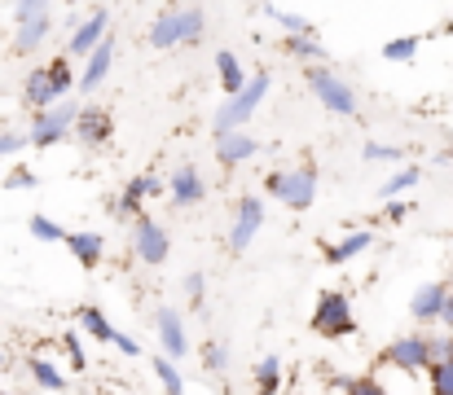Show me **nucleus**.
Returning <instances> with one entry per match:
<instances>
[{"instance_id": "2", "label": "nucleus", "mask_w": 453, "mask_h": 395, "mask_svg": "<svg viewBox=\"0 0 453 395\" xmlns=\"http://www.w3.org/2000/svg\"><path fill=\"white\" fill-rule=\"evenodd\" d=\"M317 185H321V171H317L312 158H303L296 167H278V171L265 176V194L278 198V202H282L287 211H296V216H303V211L317 202Z\"/></svg>"}, {"instance_id": "31", "label": "nucleus", "mask_w": 453, "mask_h": 395, "mask_svg": "<svg viewBox=\"0 0 453 395\" xmlns=\"http://www.w3.org/2000/svg\"><path fill=\"white\" fill-rule=\"evenodd\" d=\"M418 49H423V35H392L379 53H383L388 62H414V57H418Z\"/></svg>"}, {"instance_id": "19", "label": "nucleus", "mask_w": 453, "mask_h": 395, "mask_svg": "<svg viewBox=\"0 0 453 395\" xmlns=\"http://www.w3.org/2000/svg\"><path fill=\"white\" fill-rule=\"evenodd\" d=\"M62 247L71 251V260L80 263L84 272H97L102 260H106V233H97V229H80V233L71 229Z\"/></svg>"}, {"instance_id": "36", "label": "nucleus", "mask_w": 453, "mask_h": 395, "mask_svg": "<svg viewBox=\"0 0 453 395\" xmlns=\"http://www.w3.org/2000/svg\"><path fill=\"white\" fill-rule=\"evenodd\" d=\"M427 391L453 395V361H436V365L427 369Z\"/></svg>"}, {"instance_id": "25", "label": "nucleus", "mask_w": 453, "mask_h": 395, "mask_svg": "<svg viewBox=\"0 0 453 395\" xmlns=\"http://www.w3.org/2000/svg\"><path fill=\"white\" fill-rule=\"evenodd\" d=\"M282 53L287 57H296L303 71L308 66H326V44H321V35H282Z\"/></svg>"}, {"instance_id": "20", "label": "nucleus", "mask_w": 453, "mask_h": 395, "mask_svg": "<svg viewBox=\"0 0 453 395\" xmlns=\"http://www.w3.org/2000/svg\"><path fill=\"white\" fill-rule=\"evenodd\" d=\"M211 141H216V163L225 171H234V167H242L260 154V141L251 132H225V136H211Z\"/></svg>"}, {"instance_id": "14", "label": "nucleus", "mask_w": 453, "mask_h": 395, "mask_svg": "<svg viewBox=\"0 0 453 395\" xmlns=\"http://www.w3.org/2000/svg\"><path fill=\"white\" fill-rule=\"evenodd\" d=\"M207 198V180L194 163H176V171L167 176V202L180 207V211H194L198 202Z\"/></svg>"}, {"instance_id": "1", "label": "nucleus", "mask_w": 453, "mask_h": 395, "mask_svg": "<svg viewBox=\"0 0 453 395\" xmlns=\"http://www.w3.org/2000/svg\"><path fill=\"white\" fill-rule=\"evenodd\" d=\"M80 75H75V62L62 53V57H49L44 66H31L27 80H22V106L35 115V110H49L58 102H66L75 93Z\"/></svg>"}, {"instance_id": "18", "label": "nucleus", "mask_w": 453, "mask_h": 395, "mask_svg": "<svg viewBox=\"0 0 453 395\" xmlns=\"http://www.w3.org/2000/svg\"><path fill=\"white\" fill-rule=\"evenodd\" d=\"M53 9L49 13H31V18H22V22H13V53L18 57H31V53H40V44L53 35Z\"/></svg>"}, {"instance_id": "13", "label": "nucleus", "mask_w": 453, "mask_h": 395, "mask_svg": "<svg viewBox=\"0 0 453 395\" xmlns=\"http://www.w3.org/2000/svg\"><path fill=\"white\" fill-rule=\"evenodd\" d=\"M111 31H115V27H111V9H93V13L71 31V40H66V57H71V62H84V57H88Z\"/></svg>"}, {"instance_id": "24", "label": "nucleus", "mask_w": 453, "mask_h": 395, "mask_svg": "<svg viewBox=\"0 0 453 395\" xmlns=\"http://www.w3.org/2000/svg\"><path fill=\"white\" fill-rule=\"evenodd\" d=\"M146 44H150V49H158V53L180 49V9H163V13L154 18L150 31H146Z\"/></svg>"}, {"instance_id": "22", "label": "nucleus", "mask_w": 453, "mask_h": 395, "mask_svg": "<svg viewBox=\"0 0 453 395\" xmlns=\"http://www.w3.org/2000/svg\"><path fill=\"white\" fill-rule=\"evenodd\" d=\"M247 66L238 62V53L234 49H216V84H220V102L225 97H238L242 88H247Z\"/></svg>"}, {"instance_id": "17", "label": "nucleus", "mask_w": 453, "mask_h": 395, "mask_svg": "<svg viewBox=\"0 0 453 395\" xmlns=\"http://www.w3.org/2000/svg\"><path fill=\"white\" fill-rule=\"evenodd\" d=\"M449 290H453L449 281H423V285L414 290V299H410V316H414L418 325H441Z\"/></svg>"}, {"instance_id": "7", "label": "nucleus", "mask_w": 453, "mask_h": 395, "mask_svg": "<svg viewBox=\"0 0 453 395\" xmlns=\"http://www.w3.org/2000/svg\"><path fill=\"white\" fill-rule=\"evenodd\" d=\"M379 365H392L396 374H427L436 361H432V330H414V334H396L383 352H379Z\"/></svg>"}, {"instance_id": "5", "label": "nucleus", "mask_w": 453, "mask_h": 395, "mask_svg": "<svg viewBox=\"0 0 453 395\" xmlns=\"http://www.w3.org/2000/svg\"><path fill=\"white\" fill-rule=\"evenodd\" d=\"M303 75H308V88H312V97L321 102V110H330V115H339V119H357V115H361L357 88H352L339 71H330V66H308Z\"/></svg>"}, {"instance_id": "39", "label": "nucleus", "mask_w": 453, "mask_h": 395, "mask_svg": "<svg viewBox=\"0 0 453 395\" xmlns=\"http://www.w3.org/2000/svg\"><path fill=\"white\" fill-rule=\"evenodd\" d=\"M343 395H388V387H383L374 374H357V378L348 383V391Z\"/></svg>"}, {"instance_id": "32", "label": "nucleus", "mask_w": 453, "mask_h": 395, "mask_svg": "<svg viewBox=\"0 0 453 395\" xmlns=\"http://www.w3.org/2000/svg\"><path fill=\"white\" fill-rule=\"evenodd\" d=\"M203 369L216 374V378L229 374V343H225V338H207V343H203Z\"/></svg>"}, {"instance_id": "30", "label": "nucleus", "mask_w": 453, "mask_h": 395, "mask_svg": "<svg viewBox=\"0 0 453 395\" xmlns=\"http://www.w3.org/2000/svg\"><path fill=\"white\" fill-rule=\"evenodd\" d=\"M150 365H154V378H158L163 395H185V378H180V365H176V361H167V356L158 352Z\"/></svg>"}, {"instance_id": "10", "label": "nucleus", "mask_w": 453, "mask_h": 395, "mask_svg": "<svg viewBox=\"0 0 453 395\" xmlns=\"http://www.w3.org/2000/svg\"><path fill=\"white\" fill-rule=\"evenodd\" d=\"M265 198H256V194H242L238 198V207H234V224H229V251L234 255H247L251 251V242L260 238V229H265Z\"/></svg>"}, {"instance_id": "33", "label": "nucleus", "mask_w": 453, "mask_h": 395, "mask_svg": "<svg viewBox=\"0 0 453 395\" xmlns=\"http://www.w3.org/2000/svg\"><path fill=\"white\" fill-rule=\"evenodd\" d=\"M27 233H31L35 242H66V233H71V229H62L58 220H49V216H40V211H35V216L27 220Z\"/></svg>"}, {"instance_id": "21", "label": "nucleus", "mask_w": 453, "mask_h": 395, "mask_svg": "<svg viewBox=\"0 0 453 395\" xmlns=\"http://www.w3.org/2000/svg\"><path fill=\"white\" fill-rule=\"evenodd\" d=\"M370 247H374V229H352L339 242H326L321 247V260H326V268H348L357 255H365Z\"/></svg>"}, {"instance_id": "47", "label": "nucleus", "mask_w": 453, "mask_h": 395, "mask_svg": "<svg viewBox=\"0 0 453 395\" xmlns=\"http://www.w3.org/2000/svg\"><path fill=\"white\" fill-rule=\"evenodd\" d=\"M0 395H13V391H0Z\"/></svg>"}, {"instance_id": "12", "label": "nucleus", "mask_w": 453, "mask_h": 395, "mask_svg": "<svg viewBox=\"0 0 453 395\" xmlns=\"http://www.w3.org/2000/svg\"><path fill=\"white\" fill-rule=\"evenodd\" d=\"M115 198H119V216L137 220V216H146V202H150V198H167V180L154 176V171H142V176H133Z\"/></svg>"}, {"instance_id": "42", "label": "nucleus", "mask_w": 453, "mask_h": 395, "mask_svg": "<svg viewBox=\"0 0 453 395\" xmlns=\"http://www.w3.org/2000/svg\"><path fill=\"white\" fill-rule=\"evenodd\" d=\"M410 211H414V202H405V198H392V202H383V220H392V224H401Z\"/></svg>"}, {"instance_id": "45", "label": "nucleus", "mask_w": 453, "mask_h": 395, "mask_svg": "<svg viewBox=\"0 0 453 395\" xmlns=\"http://www.w3.org/2000/svg\"><path fill=\"white\" fill-rule=\"evenodd\" d=\"M97 395H124V391H119V387H102Z\"/></svg>"}, {"instance_id": "29", "label": "nucleus", "mask_w": 453, "mask_h": 395, "mask_svg": "<svg viewBox=\"0 0 453 395\" xmlns=\"http://www.w3.org/2000/svg\"><path fill=\"white\" fill-rule=\"evenodd\" d=\"M203 35H207V13H203L198 4H185V9H180V49L203 44Z\"/></svg>"}, {"instance_id": "34", "label": "nucleus", "mask_w": 453, "mask_h": 395, "mask_svg": "<svg viewBox=\"0 0 453 395\" xmlns=\"http://www.w3.org/2000/svg\"><path fill=\"white\" fill-rule=\"evenodd\" d=\"M361 158L365 163H405V149L401 145H388V141H365L361 145Z\"/></svg>"}, {"instance_id": "9", "label": "nucleus", "mask_w": 453, "mask_h": 395, "mask_svg": "<svg viewBox=\"0 0 453 395\" xmlns=\"http://www.w3.org/2000/svg\"><path fill=\"white\" fill-rule=\"evenodd\" d=\"M128 242H133V255L146 263V268H163V263L172 260V238H167V229L154 220L150 211L133 220V233H128Z\"/></svg>"}, {"instance_id": "26", "label": "nucleus", "mask_w": 453, "mask_h": 395, "mask_svg": "<svg viewBox=\"0 0 453 395\" xmlns=\"http://www.w3.org/2000/svg\"><path fill=\"white\" fill-rule=\"evenodd\" d=\"M282 383H287V374H282V356L265 352V356L256 361V369H251V387H256V395H278L282 391Z\"/></svg>"}, {"instance_id": "41", "label": "nucleus", "mask_w": 453, "mask_h": 395, "mask_svg": "<svg viewBox=\"0 0 453 395\" xmlns=\"http://www.w3.org/2000/svg\"><path fill=\"white\" fill-rule=\"evenodd\" d=\"M49 9H53V0H13V22H22L31 13H49Z\"/></svg>"}, {"instance_id": "3", "label": "nucleus", "mask_w": 453, "mask_h": 395, "mask_svg": "<svg viewBox=\"0 0 453 395\" xmlns=\"http://www.w3.org/2000/svg\"><path fill=\"white\" fill-rule=\"evenodd\" d=\"M269 88H273V75H269V71H251L247 88H242L238 97H225V102L216 106V115H211V136H225V132H242L247 128V124H251V115L265 106Z\"/></svg>"}, {"instance_id": "43", "label": "nucleus", "mask_w": 453, "mask_h": 395, "mask_svg": "<svg viewBox=\"0 0 453 395\" xmlns=\"http://www.w3.org/2000/svg\"><path fill=\"white\" fill-rule=\"evenodd\" d=\"M432 361H453V334H432Z\"/></svg>"}, {"instance_id": "8", "label": "nucleus", "mask_w": 453, "mask_h": 395, "mask_svg": "<svg viewBox=\"0 0 453 395\" xmlns=\"http://www.w3.org/2000/svg\"><path fill=\"white\" fill-rule=\"evenodd\" d=\"M75 321H80V330H84L88 338H97V343L115 347L119 356H128V361H137V356H142V343H137L133 334H124L119 325H111V321H106V312H102L97 303H80V308H75Z\"/></svg>"}, {"instance_id": "15", "label": "nucleus", "mask_w": 453, "mask_h": 395, "mask_svg": "<svg viewBox=\"0 0 453 395\" xmlns=\"http://www.w3.org/2000/svg\"><path fill=\"white\" fill-rule=\"evenodd\" d=\"M115 53H119V40H115V31L84 57V66H80V84H75V93H97L106 80H111V66H115Z\"/></svg>"}, {"instance_id": "27", "label": "nucleus", "mask_w": 453, "mask_h": 395, "mask_svg": "<svg viewBox=\"0 0 453 395\" xmlns=\"http://www.w3.org/2000/svg\"><path fill=\"white\" fill-rule=\"evenodd\" d=\"M418 180H423V167H414V163H410V167H396V171H392V176L379 185V198H383V202H392V198L410 194Z\"/></svg>"}, {"instance_id": "23", "label": "nucleus", "mask_w": 453, "mask_h": 395, "mask_svg": "<svg viewBox=\"0 0 453 395\" xmlns=\"http://www.w3.org/2000/svg\"><path fill=\"white\" fill-rule=\"evenodd\" d=\"M27 378H31L40 391H49V395H66L71 391V378H66L53 361H44L40 352H31V356H27Z\"/></svg>"}, {"instance_id": "28", "label": "nucleus", "mask_w": 453, "mask_h": 395, "mask_svg": "<svg viewBox=\"0 0 453 395\" xmlns=\"http://www.w3.org/2000/svg\"><path fill=\"white\" fill-rule=\"evenodd\" d=\"M265 13L282 27V35H317V22L303 18V13H291V9H278L273 0H265Z\"/></svg>"}, {"instance_id": "46", "label": "nucleus", "mask_w": 453, "mask_h": 395, "mask_svg": "<svg viewBox=\"0 0 453 395\" xmlns=\"http://www.w3.org/2000/svg\"><path fill=\"white\" fill-rule=\"evenodd\" d=\"M62 4H71V9H75V4H84V0H62Z\"/></svg>"}, {"instance_id": "4", "label": "nucleus", "mask_w": 453, "mask_h": 395, "mask_svg": "<svg viewBox=\"0 0 453 395\" xmlns=\"http://www.w3.org/2000/svg\"><path fill=\"white\" fill-rule=\"evenodd\" d=\"M308 330L326 343H343L352 338L361 325H357V312H352V299L343 290H321L317 303H312V316H308Z\"/></svg>"}, {"instance_id": "16", "label": "nucleus", "mask_w": 453, "mask_h": 395, "mask_svg": "<svg viewBox=\"0 0 453 395\" xmlns=\"http://www.w3.org/2000/svg\"><path fill=\"white\" fill-rule=\"evenodd\" d=\"M75 141L84 149H106L115 141V115L106 106H84L80 119H75Z\"/></svg>"}, {"instance_id": "37", "label": "nucleus", "mask_w": 453, "mask_h": 395, "mask_svg": "<svg viewBox=\"0 0 453 395\" xmlns=\"http://www.w3.org/2000/svg\"><path fill=\"white\" fill-rule=\"evenodd\" d=\"M180 290H185L189 308H203V303H207V277H203V272H185V277H180Z\"/></svg>"}, {"instance_id": "6", "label": "nucleus", "mask_w": 453, "mask_h": 395, "mask_svg": "<svg viewBox=\"0 0 453 395\" xmlns=\"http://www.w3.org/2000/svg\"><path fill=\"white\" fill-rule=\"evenodd\" d=\"M80 110H84V106H80L75 97H66V102H58V106H49V110H35V115H31V132H27L31 149H53V145L71 141Z\"/></svg>"}, {"instance_id": "35", "label": "nucleus", "mask_w": 453, "mask_h": 395, "mask_svg": "<svg viewBox=\"0 0 453 395\" xmlns=\"http://www.w3.org/2000/svg\"><path fill=\"white\" fill-rule=\"evenodd\" d=\"M62 352H66V361H71V369H75V374H84V369H88L84 334H80V330H66V334H62Z\"/></svg>"}, {"instance_id": "11", "label": "nucleus", "mask_w": 453, "mask_h": 395, "mask_svg": "<svg viewBox=\"0 0 453 395\" xmlns=\"http://www.w3.org/2000/svg\"><path fill=\"white\" fill-rule=\"evenodd\" d=\"M154 334H158V347H163V356L167 361H185L189 356V330H185V316H180V308H172V303H158L154 308Z\"/></svg>"}, {"instance_id": "38", "label": "nucleus", "mask_w": 453, "mask_h": 395, "mask_svg": "<svg viewBox=\"0 0 453 395\" xmlns=\"http://www.w3.org/2000/svg\"><path fill=\"white\" fill-rule=\"evenodd\" d=\"M4 189H40V176L31 171V167H13V171H4Z\"/></svg>"}, {"instance_id": "40", "label": "nucleus", "mask_w": 453, "mask_h": 395, "mask_svg": "<svg viewBox=\"0 0 453 395\" xmlns=\"http://www.w3.org/2000/svg\"><path fill=\"white\" fill-rule=\"evenodd\" d=\"M27 145H31L27 132H13V128L0 132V158H9V154H18V149H27Z\"/></svg>"}, {"instance_id": "44", "label": "nucleus", "mask_w": 453, "mask_h": 395, "mask_svg": "<svg viewBox=\"0 0 453 395\" xmlns=\"http://www.w3.org/2000/svg\"><path fill=\"white\" fill-rule=\"evenodd\" d=\"M441 325H445V334H453V290H449V299H445V316H441Z\"/></svg>"}]
</instances>
